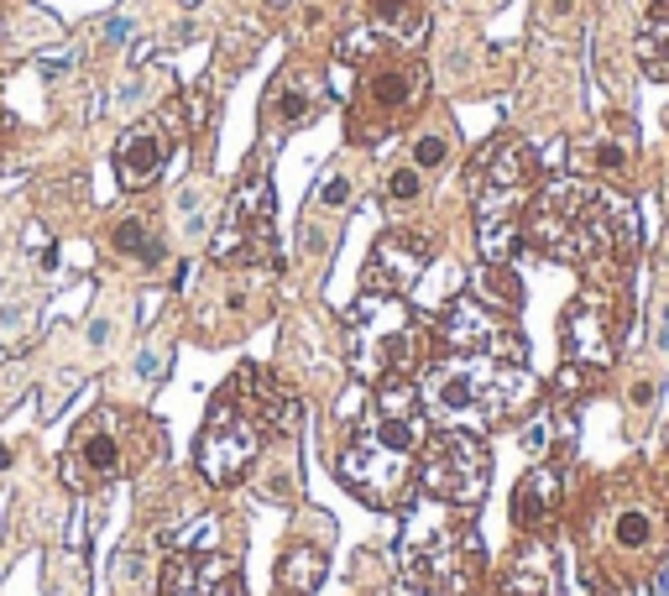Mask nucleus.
<instances>
[{"mask_svg":"<svg viewBox=\"0 0 669 596\" xmlns=\"http://www.w3.org/2000/svg\"><path fill=\"white\" fill-rule=\"evenodd\" d=\"M523 241L549 262H565L586 278H622L638 257V210L612 183H591L581 173L539 183L523 215Z\"/></svg>","mask_w":669,"mask_h":596,"instance_id":"1","label":"nucleus"},{"mask_svg":"<svg viewBox=\"0 0 669 596\" xmlns=\"http://www.w3.org/2000/svg\"><path fill=\"white\" fill-rule=\"evenodd\" d=\"M429 440V419L419 403V377L377 382L372 408L356 419L335 455V476L351 487L366 508L403 513L419 492V450Z\"/></svg>","mask_w":669,"mask_h":596,"instance_id":"2","label":"nucleus"},{"mask_svg":"<svg viewBox=\"0 0 669 596\" xmlns=\"http://www.w3.org/2000/svg\"><path fill=\"white\" fill-rule=\"evenodd\" d=\"M419 403L429 429L487 434L523 419L539 403V377L518 356L492 351H429L419 372Z\"/></svg>","mask_w":669,"mask_h":596,"instance_id":"3","label":"nucleus"},{"mask_svg":"<svg viewBox=\"0 0 669 596\" xmlns=\"http://www.w3.org/2000/svg\"><path fill=\"white\" fill-rule=\"evenodd\" d=\"M293 429H298V398L283 393V382L267 366H241V372H230V382L204 414L194 466L210 487H236L257 466L272 434H293Z\"/></svg>","mask_w":669,"mask_h":596,"instance_id":"4","label":"nucleus"},{"mask_svg":"<svg viewBox=\"0 0 669 596\" xmlns=\"http://www.w3.org/2000/svg\"><path fill=\"white\" fill-rule=\"evenodd\" d=\"M534 194H539V152L513 131L492 136L471 163V215L481 262H513Z\"/></svg>","mask_w":669,"mask_h":596,"instance_id":"5","label":"nucleus"},{"mask_svg":"<svg viewBox=\"0 0 669 596\" xmlns=\"http://www.w3.org/2000/svg\"><path fill=\"white\" fill-rule=\"evenodd\" d=\"M398 560H403V581L419 586L424 596H476L481 576H487V549H481L471 508L434 502V497L424 513L408 518Z\"/></svg>","mask_w":669,"mask_h":596,"instance_id":"6","label":"nucleus"},{"mask_svg":"<svg viewBox=\"0 0 669 596\" xmlns=\"http://www.w3.org/2000/svg\"><path fill=\"white\" fill-rule=\"evenodd\" d=\"M434 351V319H424L403 293H361L345 309V361L361 382L419 377Z\"/></svg>","mask_w":669,"mask_h":596,"instance_id":"7","label":"nucleus"},{"mask_svg":"<svg viewBox=\"0 0 669 596\" xmlns=\"http://www.w3.org/2000/svg\"><path fill=\"white\" fill-rule=\"evenodd\" d=\"M345 58L356 63V89H351V136L356 142H387L403 131L429 95V68L408 48H392L382 37H351Z\"/></svg>","mask_w":669,"mask_h":596,"instance_id":"8","label":"nucleus"},{"mask_svg":"<svg viewBox=\"0 0 669 596\" xmlns=\"http://www.w3.org/2000/svg\"><path fill=\"white\" fill-rule=\"evenodd\" d=\"M152 434L142 419H131L126 408H95L89 419H79V429L63 445V481L74 492H100L110 481L131 476L147 461Z\"/></svg>","mask_w":669,"mask_h":596,"instance_id":"9","label":"nucleus"},{"mask_svg":"<svg viewBox=\"0 0 669 596\" xmlns=\"http://www.w3.org/2000/svg\"><path fill=\"white\" fill-rule=\"evenodd\" d=\"M622 325H628V283L622 278H591L570 298V309L560 314L565 361L607 372L617 361V346H622Z\"/></svg>","mask_w":669,"mask_h":596,"instance_id":"10","label":"nucleus"},{"mask_svg":"<svg viewBox=\"0 0 669 596\" xmlns=\"http://www.w3.org/2000/svg\"><path fill=\"white\" fill-rule=\"evenodd\" d=\"M492 487V450L471 429H429L419 450V492L455 508H476Z\"/></svg>","mask_w":669,"mask_h":596,"instance_id":"11","label":"nucleus"},{"mask_svg":"<svg viewBox=\"0 0 669 596\" xmlns=\"http://www.w3.org/2000/svg\"><path fill=\"white\" fill-rule=\"evenodd\" d=\"M210 257L225 262V267H251V262H262L272 267L278 262V225H272V183L267 173H246L241 178V189L230 194L225 204V215L215 225V241H210Z\"/></svg>","mask_w":669,"mask_h":596,"instance_id":"12","label":"nucleus"},{"mask_svg":"<svg viewBox=\"0 0 669 596\" xmlns=\"http://www.w3.org/2000/svg\"><path fill=\"white\" fill-rule=\"evenodd\" d=\"M434 351H492V356H518L528 361V340L513 325V314L481 304L476 293H460L434 319Z\"/></svg>","mask_w":669,"mask_h":596,"instance_id":"13","label":"nucleus"},{"mask_svg":"<svg viewBox=\"0 0 669 596\" xmlns=\"http://www.w3.org/2000/svg\"><path fill=\"white\" fill-rule=\"evenodd\" d=\"M189 136V116H183V100L163 105L157 116L136 121L121 131V142H115V178H121V189H152L157 178H163L173 147Z\"/></svg>","mask_w":669,"mask_h":596,"instance_id":"14","label":"nucleus"},{"mask_svg":"<svg viewBox=\"0 0 669 596\" xmlns=\"http://www.w3.org/2000/svg\"><path fill=\"white\" fill-rule=\"evenodd\" d=\"M429 257H434V246L419 231H387V236H377L372 251H366V267H361V293H408L413 283L424 278Z\"/></svg>","mask_w":669,"mask_h":596,"instance_id":"15","label":"nucleus"},{"mask_svg":"<svg viewBox=\"0 0 669 596\" xmlns=\"http://www.w3.org/2000/svg\"><path fill=\"white\" fill-rule=\"evenodd\" d=\"M157 596H246L241 565L215 549H173L163 565Z\"/></svg>","mask_w":669,"mask_h":596,"instance_id":"16","label":"nucleus"},{"mask_svg":"<svg viewBox=\"0 0 669 596\" xmlns=\"http://www.w3.org/2000/svg\"><path fill=\"white\" fill-rule=\"evenodd\" d=\"M565 508V466L555 461H539V466H528L518 476V487H513V523H518V534H549L555 529V518Z\"/></svg>","mask_w":669,"mask_h":596,"instance_id":"17","label":"nucleus"},{"mask_svg":"<svg viewBox=\"0 0 669 596\" xmlns=\"http://www.w3.org/2000/svg\"><path fill=\"white\" fill-rule=\"evenodd\" d=\"M575 163H581L586 173H596V178H607L612 189H617V183H628V173L638 163V126L628 116H612L581 152H575Z\"/></svg>","mask_w":669,"mask_h":596,"instance_id":"18","label":"nucleus"},{"mask_svg":"<svg viewBox=\"0 0 669 596\" xmlns=\"http://www.w3.org/2000/svg\"><path fill=\"white\" fill-rule=\"evenodd\" d=\"M487 596H560V565H555V549L544 544V534H534L507 560V570Z\"/></svg>","mask_w":669,"mask_h":596,"instance_id":"19","label":"nucleus"},{"mask_svg":"<svg viewBox=\"0 0 669 596\" xmlns=\"http://www.w3.org/2000/svg\"><path fill=\"white\" fill-rule=\"evenodd\" d=\"M366 21H372V37L392 42V48H419L429 32V6L424 0H361Z\"/></svg>","mask_w":669,"mask_h":596,"instance_id":"20","label":"nucleus"},{"mask_svg":"<svg viewBox=\"0 0 669 596\" xmlns=\"http://www.w3.org/2000/svg\"><path fill=\"white\" fill-rule=\"evenodd\" d=\"M633 53H638V68H643V74L659 79V84H669V0H659V6L643 16Z\"/></svg>","mask_w":669,"mask_h":596,"instance_id":"21","label":"nucleus"},{"mask_svg":"<svg viewBox=\"0 0 669 596\" xmlns=\"http://www.w3.org/2000/svg\"><path fill=\"white\" fill-rule=\"evenodd\" d=\"M325 570H330L325 549H314V544H288V555H283V565H278V586H283V596H314L319 581H325Z\"/></svg>","mask_w":669,"mask_h":596,"instance_id":"22","label":"nucleus"},{"mask_svg":"<svg viewBox=\"0 0 669 596\" xmlns=\"http://www.w3.org/2000/svg\"><path fill=\"white\" fill-rule=\"evenodd\" d=\"M481 304H492V309H502V314H518V304H523V288H518V272H513V262H481V272H476V288H471Z\"/></svg>","mask_w":669,"mask_h":596,"instance_id":"23","label":"nucleus"},{"mask_svg":"<svg viewBox=\"0 0 669 596\" xmlns=\"http://www.w3.org/2000/svg\"><path fill=\"white\" fill-rule=\"evenodd\" d=\"M110 246L121 251L126 262H163V241H157L147 231V220L142 215H126V220H115V231H110Z\"/></svg>","mask_w":669,"mask_h":596,"instance_id":"24","label":"nucleus"},{"mask_svg":"<svg viewBox=\"0 0 669 596\" xmlns=\"http://www.w3.org/2000/svg\"><path fill=\"white\" fill-rule=\"evenodd\" d=\"M596 382H602V372L565 361V366H560V377H555V403H560V408H581V403L596 393Z\"/></svg>","mask_w":669,"mask_h":596,"instance_id":"25","label":"nucleus"},{"mask_svg":"<svg viewBox=\"0 0 669 596\" xmlns=\"http://www.w3.org/2000/svg\"><path fill=\"white\" fill-rule=\"evenodd\" d=\"M272 110H278L283 121L298 126V121H309L314 110H319V95H314L309 84H288V79H283V84H278V95H272Z\"/></svg>","mask_w":669,"mask_h":596,"instance_id":"26","label":"nucleus"},{"mask_svg":"<svg viewBox=\"0 0 669 596\" xmlns=\"http://www.w3.org/2000/svg\"><path fill=\"white\" fill-rule=\"evenodd\" d=\"M649 539H654V518L643 513V508L617 513V544H622V549H643Z\"/></svg>","mask_w":669,"mask_h":596,"instance_id":"27","label":"nucleus"},{"mask_svg":"<svg viewBox=\"0 0 669 596\" xmlns=\"http://www.w3.org/2000/svg\"><path fill=\"white\" fill-rule=\"evenodd\" d=\"M419 194H424V178H419V168H398V173L387 178V199H392V204H413Z\"/></svg>","mask_w":669,"mask_h":596,"instance_id":"28","label":"nucleus"},{"mask_svg":"<svg viewBox=\"0 0 669 596\" xmlns=\"http://www.w3.org/2000/svg\"><path fill=\"white\" fill-rule=\"evenodd\" d=\"M445 157H450L445 136H419V142H413V168H440Z\"/></svg>","mask_w":669,"mask_h":596,"instance_id":"29","label":"nucleus"},{"mask_svg":"<svg viewBox=\"0 0 669 596\" xmlns=\"http://www.w3.org/2000/svg\"><path fill=\"white\" fill-rule=\"evenodd\" d=\"M319 204H335V210H340V204H351V178H325V183H319Z\"/></svg>","mask_w":669,"mask_h":596,"instance_id":"30","label":"nucleus"},{"mask_svg":"<svg viewBox=\"0 0 669 596\" xmlns=\"http://www.w3.org/2000/svg\"><path fill=\"white\" fill-rule=\"evenodd\" d=\"M591 596H628V586H617V581H602V576H591Z\"/></svg>","mask_w":669,"mask_h":596,"instance_id":"31","label":"nucleus"},{"mask_svg":"<svg viewBox=\"0 0 669 596\" xmlns=\"http://www.w3.org/2000/svg\"><path fill=\"white\" fill-rule=\"evenodd\" d=\"M105 37H110V42H121V37H131V16H115Z\"/></svg>","mask_w":669,"mask_h":596,"instance_id":"32","label":"nucleus"},{"mask_svg":"<svg viewBox=\"0 0 669 596\" xmlns=\"http://www.w3.org/2000/svg\"><path fill=\"white\" fill-rule=\"evenodd\" d=\"M633 403L649 408V403H654V382H633Z\"/></svg>","mask_w":669,"mask_h":596,"instance_id":"33","label":"nucleus"},{"mask_svg":"<svg viewBox=\"0 0 669 596\" xmlns=\"http://www.w3.org/2000/svg\"><path fill=\"white\" fill-rule=\"evenodd\" d=\"M654 596H669V560L659 565V576H654Z\"/></svg>","mask_w":669,"mask_h":596,"instance_id":"34","label":"nucleus"},{"mask_svg":"<svg viewBox=\"0 0 669 596\" xmlns=\"http://www.w3.org/2000/svg\"><path fill=\"white\" fill-rule=\"evenodd\" d=\"M659 346L669 351V309H664V335H659Z\"/></svg>","mask_w":669,"mask_h":596,"instance_id":"35","label":"nucleus"}]
</instances>
